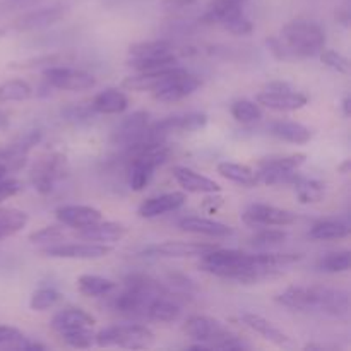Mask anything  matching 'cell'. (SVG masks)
<instances>
[{
	"label": "cell",
	"mask_w": 351,
	"mask_h": 351,
	"mask_svg": "<svg viewBox=\"0 0 351 351\" xmlns=\"http://www.w3.org/2000/svg\"><path fill=\"white\" fill-rule=\"evenodd\" d=\"M201 257L202 259L199 267L204 273L223 278V280L252 285L281 276V269L263 266L259 263L257 254H245L240 252V250H225L216 247L211 252Z\"/></svg>",
	"instance_id": "cell-1"
},
{
	"label": "cell",
	"mask_w": 351,
	"mask_h": 351,
	"mask_svg": "<svg viewBox=\"0 0 351 351\" xmlns=\"http://www.w3.org/2000/svg\"><path fill=\"white\" fill-rule=\"evenodd\" d=\"M278 304L300 312L343 317L350 311V293L329 287H291L278 295Z\"/></svg>",
	"instance_id": "cell-2"
},
{
	"label": "cell",
	"mask_w": 351,
	"mask_h": 351,
	"mask_svg": "<svg viewBox=\"0 0 351 351\" xmlns=\"http://www.w3.org/2000/svg\"><path fill=\"white\" fill-rule=\"evenodd\" d=\"M281 43L288 58L315 57L326 48V33L321 24L308 19H295L281 31Z\"/></svg>",
	"instance_id": "cell-3"
},
{
	"label": "cell",
	"mask_w": 351,
	"mask_h": 351,
	"mask_svg": "<svg viewBox=\"0 0 351 351\" xmlns=\"http://www.w3.org/2000/svg\"><path fill=\"white\" fill-rule=\"evenodd\" d=\"M184 332L197 341L206 343L211 350L242 351L249 350L250 345L239 335L230 331L221 322L206 315H192L184 326Z\"/></svg>",
	"instance_id": "cell-4"
},
{
	"label": "cell",
	"mask_w": 351,
	"mask_h": 351,
	"mask_svg": "<svg viewBox=\"0 0 351 351\" xmlns=\"http://www.w3.org/2000/svg\"><path fill=\"white\" fill-rule=\"evenodd\" d=\"M129 65L137 72L158 71L177 65L173 47L167 40H149L132 45L129 48Z\"/></svg>",
	"instance_id": "cell-5"
},
{
	"label": "cell",
	"mask_w": 351,
	"mask_h": 351,
	"mask_svg": "<svg viewBox=\"0 0 351 351\" xmlns=\"http://www.w3.org/2000/svg\"><path fill=\"white\" fill-rule=\"evenodd\" d=\"M305 160H307V156L304 153L263 158L259 161V170L256 171L257 184L291 185L300 175L298 168L305 163Z\"/></svg>",
	"instance_id": "cell-6"
},
{
	"label": "cell",
	"mask_w": 351,
	"mask_h": 351,
	"mask_svg": "<svg viewBox=\"0 0 351 351\" xmlns=\"http://www.w3.org/2000/svg\"><path fill=\"white\" fill-rule=\"evenodd\" d=\"M96 345L101 348L120 346V348H146L154 341V335L149 328L141 324L110 326L101 329L95 336Z\"/></svg>",
	"instance_id": "cell-7"
},
{
	"label": "cell",
	"mask_w": 351,
	"mask_h": 351,
	"mask_svg": "<svg viewBox=\"0 0 351 351\" xmlns=\"http://www.w3.org/2000/svg\"><path fill=\"white\" fill-rule=\"evenodd\" d=\"M65 12H67L65 3H53V5L41 7V9L31 10V12L19 16L3 31H7V33H29V31L45 29V27H50L55 23H58L65 16Z\"/></svg>",
	"instance_id": "cell-8"
},
{
	"label": "cell",
	"mask_w": 351,
	"mask_h": 351,
	"mask_svg": "<svg viewBox=\"0 0 351 351\" xmlns=\"http://www.w3.org/2000/svg\"><path fill=\"white\" fill-rule=\"evenodd\" d=\"M43 75L51 88L64 89V91H86L96 86L95 75L65 65H50L45 69Z\"/></svg>",
	"instance_id": "cell-9"
},
{
	"label": "cell",
	"mask_w": 351,
	"mask_h": 351,
	"mask_svg": "<svg viewBox=\"0 0 351 351\" xmlns=\"http://www.w3.org/2000/svg\"><path fill=\"white\" fill-rule=\"evenodd\" d=\"M65 156L60 153H51L41 158L31 170V184L34 185L40 194H50L55 184L64 177L65 173Z\"/></svg>",
	"instance_id": "cell-10"
},
{
	"label": "cell",
	"mask_w": 351,
	"mask_h": 351,
	"mask_svg": "<svg viewBox=\"0 0 351 351\" xmlns=\"http://www.w3.org/2000/svg\"><path fill=\"white\" fill-rule=\"evenodd\" d=\"M208 123V115L202 112H191L184 115H175L163 119L161 122L149 125L146 130V136L153 139L165 141L173 132H194V130L202 129Z\"/></svg>",
	"instance_id": "cell-11"
},
{
	"label": "cell",
	"mask_w": 351,
	"mask_h": 351,
	"mask_svg": "<svg viewBox=\"0 0 351 351\" xmlns=\"http://www.w3.org/2000/svg\"><path fill=\"white\" fill-rule=\"evenodd\" d=\"M243 221L249 226H288L297 221V215L288 209L269 204H252L243 211Z\"/></svg>",
	"instance_id": "cell-12"
},
{
	"label": "cell",
	"mask_w": 351,
	"mask_h": 351,
	"mask_svg": "<svg viewBox=\"0 0 351 351\" xmlns=\"http://www.w3.org/2000/svg\"><path fill=\"white\" fill-rule=\"evenodd\" d=\"M216 249L215 243L202 242H163L149 245L141 252L144 257H168V259H182V257H201Z\"/></svg>",
	"instance_id": "cell-13"
},
{
	"label": "cell",
	"mask_w": 351,
	"mask_h": 351,
	"mask_svg": "<svg viewBox=\"0 0 351 351\" xmlns=\"http://www.w3.org/2000/svg\"><path fill=\"white\" fill-rule=\"evenodd\" d=\"M112 252V247L105 243H60V245H51L41 250L47 257L55 259H99Z\"/></svg>",
	"instance_id": "cell-14"
},
{
	"label": "cell",
	"mask_w": 351,
	"mask_h": 351,
	"mask_svg": "<svg viewBox=\"0 0 351 351\" xmlns=\"http://www.w3.org/2000/svg\"><path fill=\"white\" fill-rule=\"evenodd\" d=\"M201 86V81H199L195 75L189 74L185 69H182L177 75L170 79L168 82H165L160 89L153 93L154 98L160 99V101L173 103L178 101V99H184L187 96H191L195 89Z\"/></svg>",
	"instance_id": "cell-15"
},
{
	"label": "cell",
	"mask_w": 351,
	"mask_h": 351,
	"mask_svg": "<svg viewBox=\"0 0 351 351\" xmlns=\"http://www.w3.org/2000/svg\"><path fill=\"white\" fill-rule=\"evenodd\" d=\"M149 127V115L147 112H136L123 119L112 134V143L117 146H132L137 141L143 139Z\"/></svg>",
	"instance_id": "cell-16"
},
{
	"label": "cell",
	"mask_w": 351,
	"mask_h": 351,
	"mask_svg": "<svg viewBox=\"0 0 351 351\" xmlns=\"http://www.w3.org/2000/svg\"><path fill=\"white\" fill-rule=\"evenodd\" d=\"M256 99L259 105L276 110V112H295V110H302L308 103V98L304 93H297L293 89H283V91L264 89L257 95Z\"/></svg>",
	"instance_id": "cell-17"
},
{
	"label": "cell",
	"mask_w": 351,
	"mask_h": 351,
	"mask_svg": "<svg viewBox=\"0 0 351 351\" xmlns=\"http://www.w3.org/2000/svg\"><path fill=\"white\" fill-rule=\"evenodd\" d=\"M182 71V67L173 65V67L158 69V71H147V72H137V74L129 75L123 79L122 86L129 91H156L160 89L165 82L170 81L173 75H177Z\"/></svg>",
	"instance_id": "cell-18"
},
{
	"label": "cell",
	"mask_w": 351,
	"mask_h": 351,
	"mask_svg": "<svg viewBox=\"0 0 351 351\" xmlns=\"http://www.w3.org/2000/svg\"><path fill=\"white\" fill-rule=\"evenodd\" d=\"M57 219L64 226H71V228L81 230L86 226L93 225V223L103 219V215L99 209L93 208V206H82V204H67L60 206L55 211Z\"/></svg>",
	"instance_id": "cell-19"
},
{
	"label": "cell",
	"mask_w": 351,
	"mask_h": 351,
	"mask_svg": "<svg viewBox=\"0 0 351 351\" xmlns=\"http://www.w3.org/2000/svg\"><path fill=\"white\" fill-rule=\"evenodd\" d=\"M185 204V194L184 192H168V194L156 195V197H149L139 206V216L146 219L158 218L167 213H173L180 209Z\"/></svg>",
	"instance_id": "cell-20"
},
{
	"label": "cell",
	"mask_w": 351,
	"mask_h": 351,
	"mask_svg": "<svg viewBox=\"0 0 351 351\" xmlns=\"http://www.w3.org/2000/svg\"><path fill=\"white\" fill-rule=\"evenodd\" d=\"M240 319H242V322L247 326V328L252 329V331L257 332L259 336H263L266 341L273 343V345H276V346H290L291 345V339L288 338V336L285 335L280 328H276L273 322L267 321V319H264L263 315L254 314V312H243V314L240 315Z\"/></svg>",
	"instance_id": "cell-21"
},
{
	"label": "cell",
	"mask_w": 351,
	"mask_h": 351,
	"mask_svg": "<svg viewBox=\"0 0 351 351\" xmlns=\"http://www.w3.org/2000/svg\"><path fill=\"white\" fill-rule=\"evenodd\" d=\"M173 177L182 189H185L187 192H194V194H216L221 191L219 184H216L206 175L197 173L192 168L177 167L173 170Z\"/></svg>",
	"instance_id": "cell-22"
},
{
	"label": "cell",
	"mask_w": 351,
	"mask_h": 351,
	"mask_svg": "<svg viewBox=\"0 0 351 351\" xmlns=\"http://www.w3.org/2000/svg\"><path fill=\"white\" fill-rule=\"evenodd\" d=\"M127 228L122 223L115 221H96L93 225L81 228L77 232V235L81 239L88 240V242H96V243H106V242H119L125 237Z\"/></svg>",
	"instance_id": "cell-23"
},
{
	"label": "cell",
	"mask_w": 351,
	"mask_h": 351,
	"mask_svg": "<svg viewBox=\"0 0 351 351\" xmlns=\"http://www.w3.org/2000/svg\"><path fill=\"white\" fill-rule=\"evenodd\" d=\"M96 324V319L93 317L89 312L79 307H67L64 311L58 312L53 319H51V328L57 331L58 335L67 331H74V329L81 328H93Z\"/></svg>",
	"instance_id": "cell-24"
},
{
	"label": "cell",
	"mask_w": 351,
	"mask_h": 351,
	"mask_svg": "<svg viewBox=\"0 0 351 351\" xmlns=\"http://www.w3.org/2000/svg\"><path fill=\"white\" fill-rule=\"evenodd\" d=\"M178 228L189 233H197V235L215 237V239H223V237L232 235V226L225 225L221 221H215L209 218H201V216H187L178 221Z\"/></svg>",
	"instance_id": "cell-25"
},
{
	"label": "cell",
	"mask_w": 351,
	"mask_h": 351,
	"mask_svg": "<svg viewBox=\"0 0 351 351\" xmlns=\"http://www.w3.org/2000/svg\"><path fill=\"white\" fill-rule=\"evenodd\" d=\"M93 110L96 113H105V115H117V113L125 112L129 106V99L122 91L115 88H108L95 96L91 103Z\"/></svg>",
	"instance_id": "cell-26"
},
{
	"label": "cell",
	"mask_w": 351,
	"mask_h": 351,
	"mask_svg": "<svg viewBox=\"0 0 351 351\" xmlns=\"http://www.w3.org/2000/svg\"><path fill=\"white\" fill-rule=\"evenodd\" d=\"M269 130L274 137L291 144H307L312 139V130L308 127L298 122H291V120L274 122Z\"/></svg>",
	"instance_id": "cell-27"
},
{
	"label": "cell",
	"mask_w": 351,
	"mask_h": 351,
	"mask_svg": "<svg viewBox=\"0 0 351 351\" xmlns=\"http://www.w3.org/2000/svg\"><path fill=\"white\" fill-rule=\"evenodd\" d=\"M291 185H293L295 194H297L298 201L302 204H314V202L322 201V197L326 195V184L317 180V178H308L298 175L297 180Z\"/></svg>",
	"instance_id": "cell-28"
},
{
	"label": "cell",
	"mask_w": 351,
	"mask_h": 351,
	"mask_svg": "<svg viewBox=\"0 0 351 351\" xmlns=\"http://www.w3.org/2000/svg\"><path fill=\"white\" fill-rule=\"evenodd\" d=\"M218 173L225 177L226 180L233 182V184L243 185V187H256L257 177L256 171L247 165L232 163V161H223L218 165Z\"/></svg>",
	"instance_id": "cell-29"
},
{
	"label": "cell",
	"mask_w": 351,
	"mask_h": 351,
	"mask_svg": "<svg viewBox=\"0 0 351 351\" xmlns=\"http://www.w3.org/2000/svg\"><path fill=\"white\" fill-rule=\"evenodd\" d=\"M308 235L314 240H341L350 235V225L343 219H322L312 226Z\"/></svg>",
	"instance_id": "cell-30"
},
{
	"label": "cell",
	"mask_w": 351,
	"mask_h": 351,
	"mask_svg": "<svg viewBox=\"0 0 351 351\" xmlns=\"http://www.w3.org/2000/svg\"><path fill=\"white\" fill-rule=\"evenodd\" d=\"M29 221V216L16 208H0V240L16 235Z\"/></svg>",
	"instance_id": "cell-31"
},
{
	"label": "cell",
	"mask_w": 351,
	"mask_h": 351,
	"mask_svg": "<svg viewBox=\"0 0 351 351\" xmlns=\"http://www.w3.org/2000/svg\"><path fill=\"white\" fill-rule=\"evenodd\" d=\"M77 288L86 297H106L117 288L112 280L96 276V274H82L77 280Z\"/></svg>",
	"instance_id": "cell-32"
},
{
	"label": "cell",
	"mask_w": 351,
	"mask_h": 351,
	"mask_svg": "<svg viewBox=\"0 0 351 351\" xmlns=\"http://www.w3.org/2000/svg\"><path fill=\"white\" fill-rule=\"evenodd\" d=\"M33 95V89L23 79H10L0 84V103L26 101Z\"/></svg>",
	"instance_id": "cell-33"
},
{
	"label": "cell",
	"mask_w": 351,
	"mask_h": 351,
	"mask_svg": "<svg viewBox=\"0 0 351 351\" xmlns=\"http://www.w3.org/2000/svg\"><path fill=\"white\" fill-rule=\"evenodd\" d=\"M351 264V252L350 250H338V252L326 254L321 261L317 263V267L322 273L338 274L346 273L350 269Z\"/></svg>",
	"instance_id": "cell-34"
},
{
	"label": "cell",
	"mask_w": 351,
	"mask_h": 351,
	"mask_svg": "<svg viewBox=\"0 0 351 351\" xmlns=\"http://www.w3.org/2000/svg\"><path fill=\"white\" fill-rule=\"evenodd\" d=\"M218 24H221L225 29H228L230 33H233V34H239V36L250 34L254 29L252 23H250L249 17L243 14L242 9H235V10H232V12L225 14V16L219 19Z\"/></svg>",
	"instance_id": "cell-35"
},
{
	"label": "cell",
	"mask_w": 351,
	"mask_h": 351,
	"mask_svg": "<svg viewBox=\"0 0 351 351\" xmlns=\"http://www.w3.org/2000/svg\"><path fill=\"white\" fill-rule=\"evenodd\" d=\"M245 2L247 0H213L208 9H206L204 16H202V21L208 24H218L225 14L232 12L235 9H242Z\"/></svg>",
	"instance_id": "cell-36"
},
{
	"label": "cell",
	"mask_w": 351,
	"mask_h": 351,
	"mask_svg": "<svg viewBox=\"0 0 351 351\" xmlns=\"http://www.w3.org/2000/svg\"><path fill=\"white\" fill-rule=\"evenodd\" d=\"M230 112H232L233 119H235L237 122L242 123L257 122V120L263 117V110H261L259 103L250 101V99H239V101L233 103Z\"/></svg>",
	"instance_id": "cell-37"
},
{
	"label": "cell",
	"mask_w": 351,
	"mask_h": 351,
	"mask_svg": "<svg viewBox=\"0 0 351 351\" xmlns=\"http://www.w3.org/2000/svg\"><path fill=\"white\" fill-rule=\"evenodd\" d=\"M60 300H62L60 291L50 287H43V288H38V290L31 295L29 307L36 312H43V311H48V308L55 307Z\"/></svg>",
	"instance_id": "cell-38"
},
{
	"label": "cell",
	"mask_w": 351,
	"mask_h": 351,
	"mask_svg": "<svg viewBox=\"0 0 351 351\" xmlns=\"http://www.w3.org/2000/svg\"><path fill=\"white\" fill-rule=\"evenodd\" d=\"M287 240V233L283 230H274L266 226V230H261L259 233L250 239V243L259 249H271V247H278Z\"/></svg>",
	"instance_id": "cell-39"
},
{
	"label": "cell",
	"mask_w": 351,
	"mask_h": 351,
	"mask_svg": "<svg viewBox=\"0 0 351 351\" xmlns=\"http://www.w3.org/2000/svg\"><path fill=\"white\" fill-rule=\"evenodd\" d=\"M60 336L69 346H72V348H77V350L89 348V346L95 343V335L91 332V328L74 329V331L62 332Z\"/></svg>",
	"instance_id": "cell-40"
},
{
	"label": "cell",
	"mask_w": 351,
	"mask_h": 351,
	"mask_svg": "<svg viewBox=\"0 0 351 351\" xmlns=\"http://www.w3.org/2000/svg\"><path fill=\"white\" fill-rule=\"evenodd\" d=\"M319 55H321V60L324 62L328 67H331L332 71L341 72V74H348L350 72V60L345 55L338 53V51L335 50H326V48Z\"/></svg>",
	"instance_id": "cell-41"
},
{
	"label": "cell",
	"mask_w": 351,
	"mask_h": 351,
	"mask_svg": "<svg viewBox=\"0 0 351 351\" xmlns=\"http://www.w3.org/2000/svg\"><path fill=\"white\" fill-rule=\"evenodd\" d=\"M62 237H64V225L62 226L51 225V226H45V228L31 233L29 242L31 243H51V242H57V240L62 239Z\"/></svg>",
	"instance_id": "cell-42"
},
{
	"label": "cell",
	"mask_w": 351,
	"mask_h": 351,
	"mask_svg": "<svg viewBox=\"0 0 351 351\" xmlns=\"http://www.w3.org/2000/svg\"><path fill=\"white\" fill-rule=\"evenodd\" d=\"M21 191H23V184H21L19 180L10 177L0 178V202L14 197V195L19 194Z\"/></svg>",
	"instance_id": "cell-43"
},
{
	"label": "cell",
	"mask_w": 351,
	"mask_h": 351,
	"mask_svg": "<svg viewBox=\"0 0 351 351\" xmlns=\"http://www.w3.org/2000/svg\"><path fill=\"white\" fill-rule=\"evenodd\" d=\"M24 338L23 332L12 326H0V345H10V343L19 341Z\"/></svg>",
	"instance_id": "cell-44"
},
{
	"label": "cell",
	"mask_w": 351,
	"mask_h": 351,
	"mask_svg": "<svg viewBox=\"0 0 351 351\" xmlns=\"http://www.w3.org/2000/svg\"><path fill=\"white\" fill-rule=\"evenodd\" d=\"M266 43H267V47H269L271 53H273L278 60H287L288 53H287V50H285V47H283V43H281L280 38L273 36V38H269Z\"/></svg>",
	"instance_id": "cell-45"
},
{
	"label": "cell",
	"mask_w": 351,
	"mask_h": 351,
	"mask_svg": "<svg viewBox=\"0 0 351 351\" xmlns=\"http://www.w3.org/2000/svg\"><path fill=\"white\" fill-rule=\"evenodd\" d=\"M195 2L197 0H163V7L167 10H184L194 5Z\"/></svg>",
	"instance_id": "cell-46"
},
{
	"label": "cell",
	"mask_w": 351,
	"mask_h": 351,
	"mask_svg": "<svg viewBox=\"0 0 351 351\" xmlns=\"http://www.w3.org/2000/svg\"><path fill=\"white\" fill-rule=\"evenodd\" d=\"M14 348L21 350V351H43V350H47V346L41 345V343L29 341V339L21 338L19 341H16V346H14Z\"/></svg>",
	"instance_id": "cell-47"
},
{
	"label": "cell",
	"mask_w": 351,
	"mask_h": 351,
	"mask_svg": "<svg viewBox=\"0 0 351 351\" xmlns=\"http://www.w3.org/2000/svg\"><path fill=\"white\" fill-rule=\"evenodd\" d=\"M266 89H271V91H283V89H291V88L290 84H287V82L276 81V82H269V84L266 86Z\"/></svg>",
	"instance_id": "cell-48"
},
{
	"label": "cell",
	"mask_w": 351,
	"mask_h": 351,
	"mask_svg": "<svg viewBox=\"0 0 351 351\" xmlns=\"http://www.w3.org/2000/svg\"><path fill=\"white\" fill-rule=\"evenodd\" d=\"M341 108H343V113H345V117L351 115V98H350V96H346V98L343 99Z\"/></svg>",
	"instance_id": "cell-49"
},
{
	"label": "cell",
	"mask_w": 351,
	"mask_h": 351,
	"mask_svg": "<svg viewBox=\"0 0 351 351\" xmlns=\"http://www.w3.org/2000/svg\"><path fill=\"white\" fill-rule=\"evenodd\" d=\"M7 127H9V115L0 110V130L7 129Z\"/></svg>",
	"instance_id": "cell-50"
},
{
	"label": "cell",
	"mask_w": 351,
	"mask_h": 351,
	"mask_svg": "<svg viewBox=\"0 0 351 351\" xmlns=\"http://www.w3.org/2000/svg\"><path fill=\"white\" fill-rule=\"evenodd\" d=\"M348 170H350V160H345V163L338 167V171H341V173H348Z\"/></svg>",
	"instance_id": "cell-51"
},
{
	"label": "cell",
	"mask_w": 351,
	"mask_h": 351,
	"mask_svg": "<svg viewBox=\"0 0 351 351\" xmlns=\"http://www.w3.org/2000/svg\"><path fill=\"white\" fill-rule=\"evenodd\" d=\"M10 2H12V3H23V2H26V0H10Z\"/></svg>",
	"instance_id": "cell-52"
}]
</instances>
